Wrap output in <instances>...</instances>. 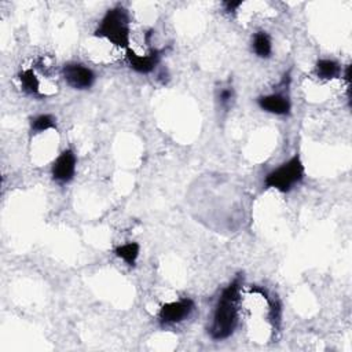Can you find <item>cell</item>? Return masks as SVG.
Instances as JSON below:
<instances>
[{
    "label": "cell",
    "instance_id": "obj_4",
    "mask_svg": "<svg viewBox=\"0 0 352 352\" xmlns=\"http://www.w3.org/2000/svg\"><path fill=\"white\" fill-rule=\"evenodd\" d=\"M195 309V302L191 298H179L176 301L165 302L158 311V320L162 326L175 324L186 320Z\"/></svg>",
    "mask_w": 352,
    "mask_h": 352
},
{
    "label": "cell",
    "instance_id": "obj_1",
    "mask_svg": "<svg viewBox=\"0 0 352 352\" xmlns=\"http://www.w3.org/2000/svg\"><path fill=\"white\" fill-rule=\"evenodd\" d=\"M241 285V278H235L223 289L214 305L209 326V336L214 341L226 340L235 331L239 315Z\"/></svg>",
    "mask_w": 352,
    "mask_h": 352
},
{
    "label": "cell",
    "instance_id": "obj_5",
    "mask_svg": "<svg viewBox=\"0 0 352 352\" xmlns=\"http://www.w3.org/2000/svg\"><path fill=\"white\" fill-rule=\"evenodd\" d=\"M62 76L69 87L78 91L91 88L96 80L94 70L78 62H69L63 65Z\"/></svg>",
    "mask_w": 352,
    "mask_h": 352
},
{
    "label": "cell",
    "instance_id": "obj_3",
    "mask_svg": "<svg viewBox=\"0 0 352 352\" xmlns=\"http://www.w3.org/2000/svg\"><path fill=\"white\" fill-rule=\"evenodd\" d=\"M304 164L300 155L296 154L265 175L264 187L275 188L280 192H289L294 188V186L301 183L304 179Z\"/></svg>",
    "mask_w": 352,
    "mask_h": 352
},
{
    "label": "cell",
    "instance_id": "obj_15",
    "mask_svg": "<svg viewBox=\"0 0 352 352\" xmlns=\"http://www.w3.org/2000/svg\"><path fill=\"white\" fill-rule=\"evenodd\" d=\"M241 4H242V1H235V3L234 1H226L224 7H226L227 12H231V11H235Z\"/></svg>",
    "mask_w": 352,
    "mask_h": 352
},
{
    "label": "cell",
    "instance_id": "obj_13",
    "mask_svg": "<svg viewBox=\"0 0 352 352\" xmlns=\"http://www.w3.org/2000/svg\"><path fill=\"white\" fill-rule=\"evenodd\" d=\"M56 128V120L51 114H38L30 120L32 133H41L48 129Z\"/></svg>",
    "mask_w": 352,
    "mask_h": 352
},
{
    "label": "cell",
    "instance_id": "obj_7",
    "mask_svg": "<svg viewBox=\"0 0 352 352\" xmlns=\"http://www.w3.org/2000/svg\"><path fill=\"white\" fill-rule=\"evenodd\" d=\"M257 104L263 111H267L275 116H289L292 110L290 99L283 92H272L268 95H261L257 98Z\"/></svg>",
    "mask_w": 352,
    "mask_h": 352
},
{
    "label": "cell",
    "instance_id": "obj_9",
    "mask_svg": "<svg viewBox=\"0 0 352 352\" xmlns=\"http://www.w3.org/2000/svg\"><path fill=\"white\" fill-rule=\"evenodd\" d=\"M342 73L340 63L334 59L322 58L318 59L315 63V74L320 80H334L338 78Z\"/></svg>",
    "mask_w": 352,
    "mask_h": 352
},
{
    "label": "cell",
    "instance_id": "obj_8",
    "mask_svg": "<svg viewBox=\"0 0 352 352\" xmlns=\"http://www.w3.org/2000/svg\"><path fill=\"white\" fill-rule=\"evenodd\" d=\"M160 54H161L160 51L151 50L146 55H139L133 50L129 48V50H126L125 58H126V62H128V65L132 70H135L136 73H140V74H148L158 65Z\"/></svg>",
    "mask_w": 352,
    "mask_h": 352
},
{
    "label": "cell",
    "instance_id": "obj_2",
    "mask_svg": "<svg viewBox=\"0 0 352 352\" xmlns=\"http://www.w3.org/2000/svg\"><path fill=\"white\" fill-rule=\"evenodd\" d=\"M95 37H102L113 45L124 50L131 48V18L126 8L117 6L106 11L98 28L94 32Z\"/></svg>",
    "mask_w": 352,
    "mask_h": 352
},
{
    "label": "cell",
    "instance_id": "obj_14",
    "mask_svg": "<svg viewBox=\"0 0 352 352\" xmlns=\"http://www.w3.org/2000/svg\"><path fill=\"white\" fill-rule=\"evenodd\" d=\"M217 100L220 103L221 107L224 109H228L234 100V89L232 87H224L219 91V95H217Z\"/></svg>",
    "mask_w": 352,
    "mask_h": 352
},
{
    "label": "cell",
    "instance_id": "obj_6",
    "mask_svg": "<svg viewBox=\"0 0 352 352\" xmlns=\"http://www.w3.org/2000/svg\"><path fill=\"white\" fill-rule=\"evenodd\" d=\"M77 157L72 148H65L51 166V176L59 184H67L74 179Z\"/></svg>",
    "mask_w": 352,
    "mask_h": 352
},
{
    "label": "cell",
    "instance_id": "obj_11",
    "mask_svg": "<svg viewBox=\"0 0 352 352\" xmlns=\"http://www.w3.org/2000/svg\"><path fill=\"white\" fill-rule=\"evenodd\" d=\"M18 80L21 82V88L25 94L32 96L40 95V81L33 72V69H25L18 73Z\"/></svg>",
    "mask_w": 352,
    "mask_h": 352
},
{
    "label": "cell",
    "instance_id": "obj_10",
    "mask_svg": "<svg viewBox=\"0 0 352 352\" xmlns=\"http://www.w3.org/2000/svg\"><path fill=\"white\" fill-rule=\"evenodd\" d=\"M252 50L254 55L258 58H263V59L270 58L272 54V41L270 34L264 30L254 33L252 40Z\"/></svg>",
    "mask_w": 352,
    "mask_h": 352
},
{
    "label": "cell",
    "instance_id": "obj_12",
    "mask_svg": "<svg viewBox=\"0 0 352 352\" xmlns=\"http://www.w3.org/2000/svg\"><path fill=\"white\" fill-rule=\"evenodd\" d=\"M139 253H140V245L138 242H126V243L118 245L114 249V254L129 267H133L136 264Z\"/></svg>",
    "mask_w": 352,
    "mask_h": 352
}]
</instances>
